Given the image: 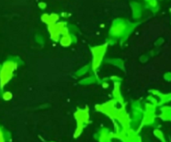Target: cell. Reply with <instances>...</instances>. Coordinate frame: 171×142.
<instances>
[{"mask_svg":"<svg viewBox=\"0 0 171 142\" xmlns=\"http://www.w3.org/2000/svg\"><path fill=\"white\" fill-rule=\"evenodd\" d=\"M17 68V64L13 62H7L3 65L0 70V86L3 88L13 76V72Z\"/></svg>","mask_w":171,"mask_h":142,"instance_id":"6da1fadb","label":"cell"},{"mask_svg":"<svg viewBox=\"0 0 171 142\" xmlns=\"http://www.w3.org/2000/svg\"><path fill=\"white\" fill-rule=\"evenodd\" d=\"M12 97H13V95H12V93H11L10 92H3V100H5V101H9V100L12 99Z\"/></svg>","mask_w":171,"mask_h":142,"instance_id":"7a4b0ae2","label":"cell"},{"mask_svg":"<svg viewBox=\"0 0 171 142\" xmlns=\"http://www.w3.org/2000/svg\"><path fill=\"white\" fill-rule=\"evenodd\" d=\"M0 142H5L4 140V137H3V134L2 132V130L0 129Z\"/></svg>","mask_w":171,"mask_h":142,"instance_id":"3957f363","label":"cell"}]
</instances>
